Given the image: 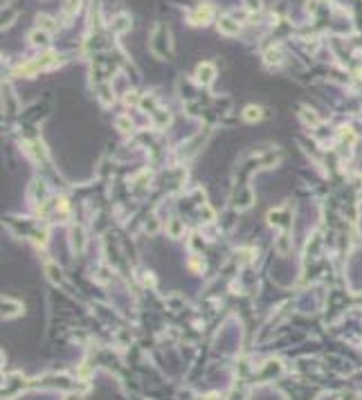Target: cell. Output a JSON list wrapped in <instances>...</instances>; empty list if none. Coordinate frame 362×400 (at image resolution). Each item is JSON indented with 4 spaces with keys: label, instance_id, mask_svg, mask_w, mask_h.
Returning <instances> with one entry per match:
<instances>
[{
    "label": "cell",
    "instance_id": "ac0fdd59",
    "mask_svg": "<svg viewBox=\"0 0 362 400\" xmlns=\"http://www.w3.org/2000/svg\"><path fill=\"white\" fill-rule=\"evenodd\" d=\"M245 7L250 11H259L261 9V0H245Z\"/></svg>",
    "mask_w": 362,
    "mask_h": 400
},
{
    "label": "cell",
    "instance_id": "52a82bcc",
    "mask_svg": "<svg viewBox=\"0 0 362 400\" xmlns=\"http://www.w3.org/2000/svg\"><path fill=\"white\" fill-rule=\"evenodd\" d=\"M111 27H112V32H115V34H124V32H128V29H131V18H128L126 14H119V16L112 21Z\"/></svg>",
    "mask_w": 362,
    "mask_h": 400
},
{
    "label": "cell",
    "instance_id": "30bf717a",
    "mask_svg": "<svg viewBox=\"0 0 362 400\" xmlns=\"http://www.w3.org/2000/svg\"><path fill=\"white\" fill-rule=\"evenodd\" d=\"M302 119L306 124H310V126H317L320 124V117H317V112L310 110V108H302Z\"/></svg>",
    "mask_w": 362,
    "mask_h": 400
},
{
    "label": "cell",
    "instance_id": "277c9868",
    "mask_svg": "<svg viewBox=\"0 0 362 400\" xmlns=\"http://www.w3.org/2000/svg\"><path fill=\"white\" fill-rule=\"evenodd\" d=\"M21 313H23L21 301H14V299H9V297H2V317H5V320L18 317Z\"/></svg>",
    "mask_w": 362,
    "mask_h": 400
},
{
    "label": "cell",
    "instance_id": "8fae6325",
    "mask_svg": "<svg viewBox=\"0 0 362 400\" xmlns=\"http://www.w3.org/2000/svg\"><path fill=\"white\" fill-rule=\"evenodd\" d=\"M45 270H48V277H50V281H52V283H59L61 281V270L54 266V263H48V266H45Z\"/></svg>",
    "mask_w": 362,
    "mask_h": 400
},
{
    "label": "cell",
    "instance_id": "3957f363",
    "mask_svg": "<svg viewBox=\"0 0 362 400\" xmlns=\"http://www.w3.org/2000/svg\"><path fill=\"white\" fill-rule=\"evenodd\" d=\"M212 16H214L212 7H209V5H200V7H196V9H194L192 23H194V25H207V23L212 21Z\"/></svg>",
    "mask_w": 362,
    "mask_h": 400
},
{
    "label": "cell",
    "instance_id": "9c48e42d",
    "mask_svg": "<svg viewBox=\"0 0 362 400\" xmlns=\"http://www.w3.org/2000/svg\"><path fill=\"white\" fill-rule=\"evenodd\" d=\"M261 117H263V110L259 106H248L243 110V119H245V122H259Z\"/></svg>",
    "mask_w": 362,
    "mask_h": 400
},
{
    "label": "cell",
    "instance_id": "8992f818",
    "mask_svg": "<svg viewBox=\"0 0 362 400\" xmlns=\"http://www.w3.org/2000/svg\"><path fill=\"white\" fill-rule=\"evenodd\" d=\"M219 29H221L223 34H227V36H236V34L241 32L239 23L232 21L229 16H221V21H219Z\"/></svg>",
    "mask_w": 362,
    "mask_h": 400
},
{
    "label": "cell",
    "instance_id": "7c38bea8",
    "mask_svg": "<svg viewBox=\"0 0 362 400\" xmlns=\"http://www.w3.org/2000/svg\"><path fill=\"white\" fill-rule=\"evenodd\" d=\"M29 38L34 45H48V32H32Z\"/></svg>",
    "mask_w": 362,
    "mask_h": 400
},
{
    "label": "cell",
    "instance_id": "ba28073f",
    "mask_svg": "<svg viewBox=\"0 0 362 400\" xmlns=\"http://www.w3.org/2000/svg\"><path fill=\"white\" fill-rule=\"evenodd\" d=\"M167 232H169V236L178 239V236H182V232H185V225H182L180 218H171L169 223H167Z\"/></svg>",
    "mask_w": 362,
    "mask_h": 400
},
{
    "label": "cell",
    "instance_id": "7a4b0ae2",
    "mask_svg": "<svg viewBox=\"0 0 362 400\" xmlns=\"http://www.w3.org/2000/svg\"><path fill=\"white\" fill-rule=\"evenodd\" d=\"M196 79H198V83L209 85L214 79H216V68H214L212 63H200L196 68Z\"/></svg>",
    "mask_w": 362,
    "mask_h": 400
},
{
    "label": "cell",
    "instance_id": "5bb4252c",
    "mask_svg": "<svg viewBox=\"0 0 362 400\" xmlns=\"http://www.w3.org/2000/svg\"><path fill=\"white\" fill-rule=\"evenodd\" d=\"M63 9L68 11V14H77V11L81 9V0H65Z\"/></svg>",
    "mask_w": 362,
    "mask_h": 400
},
{
    "label": "cell",
    "instance_id": "ffe728a7",
    "mask_svg": "<svg viewBox=\"0 0 362 400\" xmlns=\"http://www.w3.org/2000/svg\"><path fill=\"white\" fill-rule=\"evenodd\" d=\"M360 196H362V191H360Z\"/></svg>",
    "mask_w": 362,
    "mask_h": 400
},
{
    "label": "cell",
    "instance_id": "2e32d148",
    "mask_svg": "<svg viewBox=\"0 0 362 400\" xmlns=\"http://www.w3.org/2000/svg\"><path fill=\"white\" fill-rule=\"evenodd\" d=\"M275 245H277L279 254H286V252H288V236H286V234H281V236L277 239V243H275Z\"/></svg>",
    "mask_w": 362,
    "mask_h": 400
},
{
    "label": "cell",
    "instance_id": "6da1fadb",
    "mask_svg": "<svg viewBox=\"0 0 362 400\" xmlns=\"http://www.w3.org/2000/svg\"><path fill=\"white\" fill-rule=\"evenodd\" d=\"M52 65H56V54H52V52H48V54H43V56H38V59H34V61H29V63H25V65H21L18 68V75H34L36 70H50Z\"/></svg>",
    "mask_w": 362,
    "mask_h": 400
},
{
    "label": "cell",
    "instance_id": "4fadbf2b",
    "mask_svg": "<svg viewBox=\"0 0 362 400\" xmlns=\"http://www.w3.org/2000/svg\"><path fill=\"white\" fill-rule=\"evenodd\" d=\"M266 63H281V52L279 50H268L266 52Z\"/></svg>",
    "mask_w": 362,
    "mask_h": 400
},
{
    "label": "cell",
    "instance_id": "e0dca14e",
    "mask_svg": "<svg viewBox=\"0 0 362 400\" xmlns=\"http://www.w3.org/2000/svg\"><path fill=\"white\" fill-rule=\"evenodd\" d=\"M117 128L119 131H131V119L128 117H117Z\"/></svg>",
    "mask_w": 362,
    "mask_h": 400
},
{
    "label": "cell",
    "instance_id": "d6986e66",
    "mask_svg": "<svg viewBox=\"0 0 362 400\" xmlns=\"http://www.w3.org/2000/svg\"><path fill=\"white\" fill-rule=\"evenodd\" d=\"M63 400H81V394H68Z\"/></svg>",
    "mask_w": 362,
    "mask_h": 400
},
{
    "label": "cell",
    "instance_id": "5b68a950",
    "mask_svg": "<svg viewBox=\"0 0 362 400\" xmlns=\"http://www.w3.org/2000/svg\"><path fill=\"white\" fill-rule=\"evenodd\" d=\"M70 243H72V250H75L77 254H81V252L85 250V234L79 225H75V227L70 230Z\"/></svg>",
    "mask_w": 362,
    "mask_h": 400
},
{
    "label": "cell",
    "instance_id": "9a60e30c",
    "mask_svg": "<svg viewBox=\"0 0 362 400\" xmlns=\"http://www.w3.org/2000/svg\"><path fill=\"white\" fill-rule=\"evenodd\" d=\"M38 27H43L45 32H52V29H54L52 18H50V16H38Z\"/></svg>",
    "mask_w": 362,
    "mask_h": 400
}]
</instances>
